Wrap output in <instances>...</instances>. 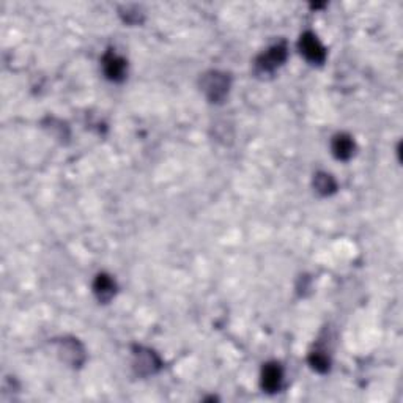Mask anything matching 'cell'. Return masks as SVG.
<instances>
[{
    "label": "cell",
    "mask_w": 403,
    "mask_h": 403,
    "mask_svg": "<svg viewBox=\"0 0 403 403\" xmlns=\"http://www.w3.org/2000/svg\"><path fill=\"white\" fill-rule=\"evenodd\" d=\"M200 85L211 102H222L230 89V78L222 72H210L202 78Z\"/></svg>",
    "instance_id": "1"
},
{
    "label": "cell",
    "mask_w": 403,
    "mask_h": 403,
    "mask_svg": "<svg viewBox=\"0 0 403 403\" xmlns=\"http://www.w3.org/2000/svg\"><path fill=\"white\" fill-rule=\"evenodd\" d=\"M287 60V46L285 43H277L271 46L268 51L259 56L255 60V69L259 74H271L281 67Z\"/></svg>",
    "instance_id": "2"
},
{
    "label": "cell",
    "mask_w": 403,
    "mask_h": 403,
    "mask_svg": "<svg viewBox=\"0 0 403 403\" xmlns=\"http://www.w3.org/2000/svg\"><path fill=\"white\" fill-rule=\"evenodd\" d=\"M299 51L307 62L314 65H321L326 60V49L312 32H306L299 38Z\"/></svg>",
    "instance_id": "3"
},
{
    "label": "cell",
    "mask_w": 403,
    "mask_h": 403,
    "mask_svg": "<svg viewBox=\"0 0 403 403\" xmlns=\"http://www.w3.org/2000/svg\"><path fill=\"white\" fill-rule=\"evenodd\" d=\"M134 369L142 377L155 375L161 369V359L150 348L138 347L134 350Z\"/></svg>",
    "instance_id": "4"
},
{
    "label": "cell",
    "mask_w": 403,
    "mask_h": 403,
    "mask_svg": "<svg viewBox=\"0 0 403 403\" xmlns=\"http://www.w3.org/2000/svg\"><path fill=\"white\" fill-rule=\"evenodd\" d=\"M102 72H105L106 78L112 83H122L127 78L128 73V63L122 56L109 51L105 57H102Z\"/></svg>",
    "instance_id": "5"
},
{
    "label": "cell",
    "mask_w": 403,
    "mask_h": 403,
    "mask_svg": "<svg viewBox=\"0 0 403 403\" xmlns=\"http://www.w3.org/2000/svg\"><path fill=\"white\" fill-rule=\"evenodd\" d=\"M261 389L268 394H274V392H279L282 388V383H284V370H282L281 364L277 362H268L266 366L261 369V377H260Z\"/></svg>",
    "instance_id": "6"
},
{
    "label": "cell",
    "mask_w": 403,
    "mask_h": 403,
    "mask_svg": "<svg viewBox=\"0 0 403 403\" xmlns=\"http://www.w3.org/2000/svg\"><path fill=\"white\" fill-rule=\"evenodd\" d=\"M58 353L62 356L63 361L72 364L73 367H78L84 362L85 359V350L80 345L78 339H63L58 342Z\"/></svg>",
    "instance_id": "7"
},
{
    "label": "cell",
    "mask_w": 403,
    "mask_h": 403,
    "mask_svg": "<svg viewBox=\"0 0 403 403\" xmlns=\"http://www.w3.org/2000/svg\"><path fill=\"white\" fill-rule=\"evenodd\" d=\"M94 293L98 301L102 304H107L117 293L116 281H113L109 274H105V273L98 274L94 282Z\"/></svg>",
    "instance_id": "8"
},
{
    "label": "cell",
    "mask_w": 403,
    "mask_h": 403,
    "mask_svg": "<svg viewBox=\"0 0 403 403\" xmlns=\"http://www.w3.org/2000/svg\"><path fill=\"white\" fill-rule=\"evenodd\" d=\"M355 140L350 134H345V133H340V134H336L334 139H332L331 142V150H332V155H334L337 160L340 161H348L350 157L355 153Z\"/></svg>",
    "instance_id": "9"
},
{
    "label": "cell",
    "mask_w": 403,
    "mask_h": 403,
    "mask_svg": "<svg viewBox=\"0 0 403 403\" xmlns=\"http://www.w3.org/2000/svg\"><path fill=\"white\" fill-rule=\"evenodd\" d=\"M314 188L321 195H331V194L336 193L337 183H336V179L332 178V175H329V173L318 172L314 178Z\"/></svg>",
    "instance_id": "10"
},
{
    "label": "cell",
    "mask_w": 403,
    "mask_h": 403,
    "mask_svg": "<svg viewBox=\"0 0 403 403\" xmlns=\"http://www.w3.org/2000/svg\"><path fill=\"white\" fill-rule=\"evenodd\" d=\"M309 362H310V366H312V369L317 370V372H320V373L328 372L329 364H331L329 358L320 351H314L309 358Z\"/></svg>",
    "instance_id": "11"
}]
</instances>
